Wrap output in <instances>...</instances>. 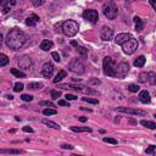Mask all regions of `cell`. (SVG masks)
Masks as SVG:
<instances>
[{
    "instance_id": "6da1fadb",
    "label": "cell",
    "mask_w": 156,
    "mask_h": 156,
    "mask_svg": "<svg viewBox=\"0 0 156 156\" xmlns=\"http://www.w3.org/2000/svg\"><path fill=\"white\" fill-rule=\"evenodd\" d=\"M6 45L11 50H20L27 41V35L20 28H12L6 37Z\"/></svg>"
},
{
    "instance_id": "7a4b0ae2",
    "label": "cell",
    "mask_w": 156,
    "mask_h": 156,
    "mask_svg": "<svg viewBox=\"0 0 156 156\" xmlns=\"http://www.w3.org/2000/svg\"><path fill=\"white\" fill-rule=\"evenodd\" d=\"M102 12L109 20H115L118 15V7L113 0H110L102 5Z\"/></svg>"
},
{
    "instance_id": "3957f363",
    "label": "cell",
    "mask_w": 156,
    "mask_h": 156,
    "mask_svg": "<svg viewBox=\"0 0 156 156\" xmlns=\"http://www.w3.org/2000/svg\"><path fill=\"white\" fill-rule=\"evenodd\" d=\"M78 29H79V26L73 20H67L62 23V32L67 37H75L78 33Z\"/></svg>"
},
{
    "instance_id": "277c9868",
    "label": "cell",
    "mask_w": 156,
    "mask_h": 156,
    "mask_svg": "<svg viewBox=\"0 0 156 156\" xmlns=\"http://www.w3.org/2000/svg\"><path fill=\"white\" fill-rule=\"evenodd\" d=\"M104 73L110 77H115V70H116V62L113 61L110 56H106L102 62Z\"/></svg>"
},
{
    "instance_id": "5b68a950",
    "label": "cell",
    "mask_w": 156,
    "mask_h": 156,
    "mask_svg": "<svg viewBox=\"0 0 156 156\" xmlns=\"http://www.w3.org/2000/svg\"><path fill=\"white\" fill-rule=\"evenodd\" d=\"M138 40L134 39L133 37L129 38L127 41H124V43L122 44V49H123V53L127 54V55H132L134 51H136L138 49Z\"/></svg>"
},
{
    "instance_id": "8992f818",
    "label": "cell",
    "mask_w": 156,
    "mask_h": 156,
    "mask_svg": "<svg viewBox=\"0 0 156 156\" xmlns=\"http://www.w3.org/2000/svg\"><path fill=\"white\" fill-rule=\"evenodd\" d=\"M69 70L73 72V73L82 75L84 73V65H83V62L79 59H72L69 64Z\"/></svg>"
},
{
    "instance_id": "52a82bcc",
    "label": "cell",
    "mask_w": 156,
    "mask_h": 156,
    "mask_svg": "<svg viewBox=\"0 0 156 156\" xmlns=\"http://www.w3.org/2000/svg\"><path fill=\"white\" fill-rule=\"evenodd\" d=\"M61 89H72L76 92H82V93H88V94H98L96 90H93L90 88L83 87V85H72V84H61Z\"/></svg>"
},
{
    "instance_id": "ba28073f",
    "label": "cell",
    "mask_w": 156,
    "mask_h": 156,
    "mask_svg": "<svg viewBox=\"0 0 156 156\" xmlns=\"http://www.w3.org/2000/svg\"><path fill=\"white\" fill-rule=\"evenodd\" d=\"M129 71V65L127 64V62H119L118 65H116V70H115V77L117 78H124L127 76Z\"/></svg>"
},
{
    "instance_id": "9c48e42d",
    "label": "cell",
    "mask_w": 156,
    "mask_h": 156,
    "mask_svg": "<svg viewBox=\"0 0 156 156\" xmlns=\"http://www.w3.org/2000/svg\"><path fill=\"white\" fill-rule=\"evenodd\" d=\"M17 65L20 66V69L23 70H29L31 66H32V60L28 55H22L17 58Z\"/></svg>"
},
{
    "instance_id": "30bf717a",
    "label": "cell",
    "mask_w": 156,
    "mask_h": 156,
    "mask_svg": "<svg viewBox=\"0 0 156 156\" xmlns=\"http://www.w3.org/2000/svg\"><path fill=\"white\" fill-rule=\"evenodd\" d=\"M83 18L89 21L90 23H96L99 20V14L95 10H85V11L83 12Z\"/></svg>"
},
{
    "instance_id": "8fae6325",
    "label": "cell",
    "mask_w": 156,
    "mask_h": 156,
    "mask_svg": "<svg viewBox=\"0 0 156 156\" xmlns=\"http://www.w3.org/2000/svg\"><path fill=\"white\" fill-rule=\"evenodd\" d=\"M15 5H16L15 0H0V10L3 14H7Z\"/></svg>"
},
{
    "instance_id": "7c38bea8",
    "label": "cell",
    "mask_w": 156,
    "mask_h": 156,
    "mask_svg": "<svg viewBox=\"0 0 156 156\" xmlns=\"http://www.w3.org/2000/svg\"><path fill=\"white\" fill-rule=\"evenodd\" d=\"M112 35H113V31L110 27L104 26V27L101 28V31H100V38H101V40H104V41L111 40Z\"/></svg>"
},
{
    "instance_id": "4fadbf2b",
    "label": "cell",
    "mask_w": 156,
    "mask_h": 156,
    "mask_svg": "<svg viewBox=\"0 0 156 156\" xmlns=\"http://www.w3.org/2000/svg\"><path fill=\"white\" fill-rule=\"evenodd\" d=\"M118 112L123 113H129V115H138V116H145L147 112L143 110H138V109H127V107H117Z\"/></svg>"
},
{
    "instance_id": "5bb4252c",
    "label": "cell",
    "mask_w": 156,
    "mask_h": 156,
    "mask_svg": "<svg viewBox=\"0 0 156 156\" xmlns=\"http://www.w3.org/2000/svg\"><path fill=\"white\" fill-rule=\"evenodd\" d=\"M53 72H54V65L51 64V62H46L44 64L43 69H41V75L46 78H50L53 76Z\"/></svg>"
},
{
    "instance_id": "9a60e30c",
    "label": "cell",
    "mask_w": 156,
    "mask_h": 156,
    "mask_svg": "<svg viewBox=\"0 0 156 156\" xmlns=\"http://www.w3.org/2000/svg\"><path fill=\"white\" fill-rule=\"evenodd\" d=\"M129 38H132L131 33H119V34H117V37L115 38V41H116V44L122 45L124 41H127Z\"/></svg>"
},
{
    "instance_id": "2e32d148",
    "label": "cell",
    "mask_w": 156,
    "mask_h": 156,
    "mask_svg": "<svg viewBox=\"0 0 156 156\" xmlns=\"http://www.w3.org/2000/svg\"><path fill=\"white\" fill-rule=\"evenodd\" d=\"M139 100L142 101L143 104H149L151 101V98H150V94L148 90H143L139 93Z\"/></svg>"
},
{
    "instance_id": "e0dca14e",
    "label": "cell",
    "mask_w": 156,
    "mask_h": 156,
    "mask_svg": "<svg viewBox=\"0 0 156 156\" xmlns=\"http://www.w3.org/2000/svg\"><path fill=\"white\" fill-rule=\"evenodd\" d=\"M53 46H54V43H53L51 40H49V39H44V40L40 43V49L44 50V51L50 50L51 48H53Z\"/></svg>"
},
{
    "instance_id": "ac0fdd59",
    "label": "cell",
    "mask_w": 156,
    "mask_h": 156,
    "mask_svg": "<svg viewBox=\"0 0 156 156\" xmlns=\"http://www.w3.org/2000/svg\"><path fill=\"white\" fill-rule=\"evenodd\" d=\"M39 22V16H37L35 14H33L31 17H28L27 20H26V24L27 26H31V27H33V26H35V23Z\"/></svg>"
},
{
    "instance_id": "d6986e66",
    "label": "cell",
    "mask_w": 156,
    "mask_h": 156,
    "mask_svg": "<svg viewBox=\"0 0 156 156\" xmlns=\"http://www.w3.org/2000/svg\"><path fill=\"white\" fill-rule=\"evenodd\" d=\"M134 22H136V29L138 31V32L143 31V28H144V22L142 21V18L138 17V16H136V17H134Z\"/></svg>"
},
{
    "instance_id": "ffe728a7",
    "label": "cell",
    "mask_w": 156,
    "mask_h": 156,
    "mask_svg": "<svg viewBox=\"0 0 156 156\" xmlns=\"http://www.w3.org/2000/svg\"><path fill=\"white\" fill-rule=\"evenodd\" d=\"M23 151L22 150H15V149H0V154H14V155H17V154H22Z\"/></svg>"
},
{
    "instance_id": "44dd1931",
    "label": "cell",
    "mask_w": 156,
    "mask_h": 156,
    "mask_svg": "<svg viewBox=\"0 0 156 156\" xmlns=\"http://www.w3.org/2000/svg\"><path fill=\"white\" fill-rule=\"evenodd\" d=\"M41 122H43V123L45 124V126L50 127V128H54V129H60V126H59V124H58V123H55V122H53V121H49V119H45V118H44Z\"/></svg>"
},
{
    "instance_id": "7402d4cb",
    "label": "cell",
    "mask_w": 156,
    "mask_h": 156,
    "mask_svg": "<svg viewBox=\"0 0 156 156\" xmlns=\"http://www.w3.org/2000/svg\"><path fill=\"white\" fill-rule=\"evenodd\" d=\"M66 71H64V70H61L60 72H59V73L58 75H56V77L54 78V83H59L60 81H62V79H64V78L66 77Z\"/></svg>"
},
{
    "instance_id": "603a6c76",
    "label": "cell",
    "mask_w": 156,
    "mask_h": 156,
    "mask_svg": "<svg viewBox=\"0 0 156 156\" xmlns=\"http://www.w3.org/2000/svg\"><path fill=\"white\" fill-rule=\"evenodd\" d=\"M142 126H144V127H147V128H149V129H155L156 128V123L155 122H151V121H145V119H143L142 122Z\"/></svg>"
},
{
    "instance_id": "cb8c5ba5",
    "label": "cell",
    "mask_w": 156,
    "mask_h": 156,
    "mask_svg": "<svg viewBox=\"0 0 156 156\" xmlns=\"http://www.w3.org/2000/svg\"><path fill=\"white\" fill-rule=\"evenodd\" d=\"M71 131H73V132H92V128H89V127H71Z\"/></svg>"
},
{
    "instance_id": "d4e9b609",
    "label": "cell",
    "mask_w": 156,
    "mask_h": 156,
    "mask_svg": "<svg viewBox=\"0 0 156 156\" xmlns=\"http://www.w3.org/2000/svg\"><path fill=\"white\" fill-rule=\"evenodd\" d=\"M145 60H147V59H145V56H143V55L139 56V58L134 61V66H136V67H143L144 64H145Z\"/></svg>"
},
{
    "instance_id": "484cf974",
    "label": "cell",
    "mask_w": 156,
    "mask_h": 156,
    "mask_svg": "<svg viewBox=\"0 0 156 156\" xmlns=\"http://www.w3.org/2000/svg\"><path fill=\"white\" fill-rule=\"evenodd\" d=\"M148 81L151 85H155L156 84V75L155 72H149L148 73Z\"/></svg>"
},
{
    "instance_id": "4316f807",
    "label": "cell",
    "mask_w": 156,
    "mask_h": 156,
    "mask_svg": "<svg viewBox=\"0 0 156 156\" xmlns=\"http://www.w3.org/2000/svg\"><path fill=\"white\" fill-rule=\"evenodd\" d=\"M9 64V58L5 54H0V67L6 66Z\"/></svg>"
},
{
    "instance_id": "83f0119b",
    "label": "cell",
    "mask_w": 156,
    "mask_h": 156,
    "mask_svg": "<svg viewBox=\"0 0 156 156\" xmlns=\"http://www.w3.org/2000/svg\"><path fill=\"white\" fill-rule=\"evenodd\" d=\"M77 51L81 56H83V58H85L88 55V49H85L84 46H77Z\"/></svg>"
},
{
    "instance_id": "f1b7e54d",
    "label": "cell",
    "mask_w": 156,
    "mask_h": 156,
    "mask_svg": "<svg viewBox=\"0 0 156 156\" xmlns=\"http://www.w3.org/2000/svg\"><path fill=\"white\" fill-rule=\"evenodd\" d=\"M11 73H12L14 76L18 77V78H24V77H26V75L23 73V72H21L20 70H16V69H11Z\"/></svg>"
},
{
    "instance_id": "f546056e",
    "label": "cell",
    "mask_w": 156,
    "mask_h": 156,
    "mask_svg": "<svg viewBox=\"0 0 156 156\" xmlns=\"http://www.w3.org/2000/svg\"><path fill=\"white\" fill-rule=\"evenodd\" d=\"M41 87H43V83H29V84H28V88H29V89H33V90L40 89Z\"/></svg>"
},
{
    "instance_id": "4dcf8cb0",
    "label": "cell",
    "mask_w": 156,
    "mask_h": 156,
    "mask_svg": "<svg viewBox=\"0 0 156 156\" xmlns=\"http://www.w3.org/2000/svg\"><path fill=\"white\" fill-rule=\"evenodd\" d=\"M43 113L45 116H51V115H56L58 111H56L55 109H45V110L43 111Z\"/></svg>"
},
{
    "instance_id": "1f68e13d",
    "label": "cell",
    "mask_w": 156,
    "mask_h": 156,
    "mask_svg": "<svg viewBox=\"0 0 156 156\" xmlns=\"http://www.w3.org/2000/svg\"><path fill=\"white\" fill-rule=\"evenodd\" d=\"M148 81V73L147 72H142V73L139 75V82L140 83H147Z\"/></svg>"
},
{
    "instance_id": "d6a6232c",
    "label": "cell",
    "mask_w": 156,
    "mask_h": 156,
    "mask_svg": "<svg viewBox=\"0 0 156 156\" xmlns=\"http://www.w3.org/2000/svg\"><path fill=\"white\" fill-rule=\"evenodd\" d=\"M23 88H24V85L22 84V83H16V84H15V87H14V90L16 92V93H20V92H22L23 90Z\"/></svg>"
},
{
    "instance_id": "836d02e7",
    "label": "cell",
    "mask_w": 156,
    "mask_h": 156,
    "mask_svg": "<svg viewBox=\"0 0 156 156\" xmlns=\"http://www.w3.org/2000/svg\"><path fill=\"white\" fill-rule=\"evenodd\" d=\"M83 101L85 102H89V104H94V105H96V104H99L98 99H92V98H82Z\"/></svg>"
},
{
    "instance_id": "e575fe53",
    "label": "cell",
    "mask_w": 156,
    "mask_h": 156,
    "mask_svg": "<svg viewBox=\"0 0 156 156\" xmlns=\"http://www.w3.org/2000/svg\"><path fill=\"white\" fill-rule=\"evenodd\" d=\"M128 90L129 92H132V93H137L139 90V87L137 84H129L128 85Z\"/></svg>"
},
{
    "instance_id": "d590c367",
    "label": "cell",
    "mask_w": 156,
    "mask_h": 156,
    "mask_svg": "<svg viewBox=\"0 0 156 156\" xmlns=\"http://www.w3.org/2000/svg\"><path fill=\"white\" fill-rule=\"evenodd\" d=\"M50 94H51V98L53 99H59L60 95H61V92L60 90H51Z\"/></svg>"
},
{
    "instance_id": "8d00e7d4",
    "label": "cell",
    "mask_w": 156,
    "mask_h": 156,
    "mask_svg": "<svg viewBox=\"0 0 156 156\" xmlns=\"http://www.w3.org/2000/svg\"><path fill=\"white\" fill-rule=\"evenodd\" d=\"M21 99H22L23 101H32L33 100V96L29 95V94H22V95H21Z\"/></svg>"
},
{
    "instance_id": "74e56055",
    "label": "cell",
    "mask_w": 156,
    "mask_h": 156,
    "mask_svg": "<svg viewBox=\"0 0 156 156\" xmlns=\"http://www.w3.org/2000/svg\"><path fill=\"white\" fill-rule=\"evenodd\" d=\"M39 105H40V106H49V107H55L54 102H51V101H40V102H39Z\"/></svg>"
},
{
    "instance_id": "f35d334b",
    "label": "cell",
    "mask_w": 156,
    "mask_h": 156,
    "mask_svg": "<svg viewBox=\"0 0 156 156\" xmlns=\"http://www.w3.org/2000/svg\"><path fill=\"white\" fill-rule=\"evenodd\" d=\"M31 3H32L34 6H41V5L45 3V0H31Z\"/></svg>"
},
{
    "instance_id": "ab89813d",
    "label": "cell",
    "mask_w": 156,
    "mask_h": 156,
    "mask_svg": "<svg viewBox=\"0 0 156 156\" xmlns=\"http://www.w3.org/2000/svg\"><path fill=\"white\" fill-rule=\"evenodd\" d=\"M104 142H105V143L113 144V145H116V144H117V140H116V139H113V138H107V137L104 138Z\"/></svg>"
},
{
    "instance_id": "60d3db41",
    "label": "cell",
    "mask_w": 156,
    "mask_h": 156,
    "mask_svg": "<svg viewBox=\"0 0 156 156\" xmlns=\"http://www.w3.org/2000/svg\"><path fill=\"white\" fill-rule=\"evenodd\" d=\"M51 56H53V59L56 61V62H60L61 61V58H60V55L58 54V53H56V51H54V53L53 54H51Z\"/></svg>"
},
{
    "instance_id": "b9f144b4",
    "label": "cell",
    "mask_w": 156,
    "mask_h": 156,
    "mask_svg": "<svg viewBox=\"0 0 156 156\" xmlns=\"http://www.w3.org/2000/svg\"><path fill=\"white\" fill-rule=\"evenodd\" d=\"M155 151V145H150V147L147 149V151H145V153H147V154H153Z\"/></svg>"
},
{
    "instance_id": "7bdbcfd3",
    "label": "cell",
    "mask_w": 156,
    "mask_h": 156,
    "mask_svg": "<svg viewBox=\"0 0 156 156\" xmlns=\"http://www.w3.org/2000/svg\"><path fill=\"white\" fill-rule=\"evenodd\" d=\"M65 98L67 99V100H76V99H77V96L73 95V94H66Z\"/></svg>"
},
{
    "instance_id": "ee69618b",
    "label": "cell",
    "mask_w": 156,
    "mask_h": 156,
    "mask_svg": "<svg viewBox=\"0 0 156 156\" xmlns=\"http://www.w3.org/2000/svg\"><path fill=\"white\" fill-rule=\"evenodd\" d=\"M89 84H100V81L96 79V78H93V79L89 81Z\"/></svg>"
},
{
    "instance_id": "f6af8a7d",
    "label": "cell",
    "mask_w": 156,
    "mask_h": 156,
    "mask_svg": "<svg viewBox=\"0 0 156 156\" xmlns=\"http://www.w3.org/2000/svg\"><path fill=\"white\" fill-rule=\"evenodd\" d=\"M59 105H61V106H69L70 107V104L67 102V101H65V100H59Z\"/></svg>"
},
{
    "instance_id": "bcb514c9",
    "label": "cell",
    "mask_w": 156,
    "mask_h": 156,
    "mask_svg": "<svg viewBox=\"0 0 156 156\" xmlns=\"http://www.w3.org/2000/svg\"><path fill=\"white\" fill-rule=\"evenodd\" d=\"M61 148H62V149H69V150L73 149V147H72V145H70V144H64V145H61Z\"/></svg>"
},
{
    "instance_id": "7dc6e473",
    "label": "cell",
    "mask_w": 156,
    "mask_h": 156,
    "mask_svg": "<svg viewBox=\"0 0 156 156\" xmlns=\"http://www.w3.org/2000/svg\"><path fill=\"white\" fill-rule=\"evenodd\" d=\"M23 132H29V133H33V129L32 128H31V127H27V126H26V127H23Z\"/></svg>"
},
{
    "instance_id": "c3c4849f",
    "label": "cell",
    "mask_w": 156,
    "mask_h": 156,
    "mask_svg": "<svg viewBox=\"0 0 156 156\" xmlns=\"http://www.w3.org/2000/svg\"><path fill=\"white\" fill-rule=\"evenodd\" d=\"M149 1H150V4H151L153 9H154V10H156V0H149Z\"/></svg>"
},
{
    "instance_id": "681fc988",
    "label": "cell",
    "mask_w": 156,
    "mask_h": 156,
    "mask_svg": "<svg viewBox=\"0 0 156 156\" xmlns=\"http://www.w3.org/2000/svg\"><path fill=\"white\" fill-rule=\"evenodd\" d=\"M3 40H4V37H3V34L0 33V48H1V45H3Z\"/></svg>"
},
{
    "instance_id": "f907efd6",
    "label": "cell",
    "mask_w": 156,
    "mask_h": 156,
    "mask_svg": "<svg viewBox=\"0 0 156 156\" xmlns=\"http://www.w3.org/2000/svg\"><path fill=\"white\" fill-rule=\"evenodd\" d=\"M87 119H88L87 117H83V116H82V117H79V121H81V122H85Z\"/></svg>"
},
{
    "instance_id": "816d5d0a",
    "label": "cell",
    "mask_w": 156,
    "mask_h": 156,
    "mask_svg": "<svg viewBox=\"0 0 156 156\" xmlns=\"http://www.w3.org/2000/svg\"><path fill=\"white\" fill-rule=\"evenodd\" d=\"M71 45H72V46H78V45H77V41H76V40H72V41H71Z\"/></svg>"
},
{
    "instance_id": "f5cc1de1",
    "label": "cell",
    "mask_w": 156,
    "mask_h": 156,
    "mask_svg": "<svg viewBox=\"0 0 156 156\" xmlns=\"http://www.w3.org/2000/svg\"><path fill=\"white\" fill-rule=\"evenodd\" d=\"M6 98L9 99V100H12V99H14V96H12V95H6Z\"/></svg>"
}]
</instances>
